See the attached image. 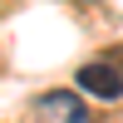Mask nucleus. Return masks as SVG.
Here are the masks:
<instances>
[{
    "label": "nucleus",
    "instance_id": "f257e3e1",
    "mask_svg": "<svg viewBox=\"0 0 123 123\" xmlns=\"http://www.w3.org/2000/svg\"><path fill=\"white\" fill-rule=\"evenodd\" d=\"M74 84H79V94H89V98L118 104V98H123V69H118V64H108V59H94V64L79 69Z\"/></svg>",
    "mask_w": 123,
    "mask_h": 123
},
{
    "label": "nucleus",
    "instance_id": "f03ea898",
    "mask_svg": "<svg viewBox=\"0 0 123 123\" xmlns=\"http://www.w3.org/2000/svg\"><path fill=\"white\" fill-rule=\"evenodd\" d=\"M39 113H49V118H79V113H89L84 104H79V94H44L39 98Z\"/></svg>",
    "mask_w": 123,
    "mask_h": 123
},
{
    "label": "nucleus",
    "instance_id": "7ed1b4c3",
    "mask_svg": "<svg viewBox=\"0 0 123 123\" xmlns=\"http://www.w3.org/2000/svg\"><path fill=\"white\" fill-rule=\"evenodd\" d=\"M69 123H94V118H89V113H79V118H69Z\"/></svg>",
    "mask_w": 123,
    "mask_h": 123
}]
</instances>
